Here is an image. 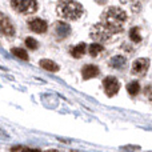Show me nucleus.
Returning <instances> with one entry per match:
<instances>
[{
	"mask_svg": "<svg viewBox=\"0 0 152 152\" xmlns=\"http://www.w3.org/2000/svg\"><path fill=\"white\" fill-rule=\"evenodd\" d=\"M127 91L129 92L131 96H135L140 92V84L137 81H131V83L127 84Z\"/></svg>",
	"mask_w": 152,
	"mask_h": 152,
	"instance_id": "obj_14",
	"label": "nucleus"
},
{
	"mask_svg": "<svg viewBox=\"0 0 152 152\" xmlns=\"http://www.w3.org/2000/svg\"><path fill=\"white\" fill-rule=\"evenodd\" d=\"M123 150L124 151H137L139 150V147H137V145L136 147H123Z\"/></svg>",
	"mask_w": 152,
	"mask_h": 152,
	"instance_id": "obj_19",
	"label": "nucleus"
},
{
	"mask_svg": "<svg viewBox=\"0 0 152 152\" xmlns=\"http://www.w3.org/2000/svg\"><path fill=\"white\" fill-rule=\"evenodd\" d=\"M28 27L31 28V31L36 32V34H44V32L48 29L47 21L43 20V19H39V18L29 19L28 20Z\"/></svg>",
	"mask_w": 152,
	"mask_h": 152,
	"instance_id": "obj_6",
	"label": "nucleus"
},
{
	"mask_svg": "<svg viewBox=\"0 0 152 152\" xmlns=\"http://www.w3.org/2000/svg\"><path fill=\"white\" fill-rule=\"evenodd\" d=\"M21 152H40V150H37V148H24Z\"/></svg>",
	"mask_w": 152,
	"mask_h": 152,
	"instance_id": "obj_18",
	"label": "nucleus"
},
{
	"mask_svg": "<svg viewBox=\"0 0 152 152\" xmlns=\"http://www.w3.org/2000/svg\"><path fill=\"white\" fill-rule=\"evenodd\" d=\"M126 64H127V59L124 58V56L116 55V56H113V58L110 59V66L112 67V68L121 69V68L126 67Z\"/></svg>",
	"mask_w": 152,
	"mask_h": 152,
	"instance_id": "obj_10",
	"label": "nucleus"
},
{
	"mask_svg": "<svg viewBox=\"0 0 152 152\" xmlns=\"http://www.w3.org/2000/svg\"><path fill=\"white\" fill-rule=\"evenodd\" d=\"M12 53L24 61L28 60V53H27V51L23 50V48H12Z\"/></svg>",
	"mask_w": 152,
	"mask_h": 152,
	"instance_id": "obj_16",
	"label": "nucleus"
},
{
	"mask_svg": "<svg viewBox=\"0 0 152 152\" xmlns=\"http://www.w3.org/2000/svg\"><path fill=\"white\" fill-rule=\"evenodd\" d=\"M44 152H59L58 150H47V151H44Z\"/></svg>",
	"mask_w": 152,
	"mask_h": 152,
	"instance_id": "obj_20",
	"label": "nucleus"
},
{
	"mask_svg": "<svg viewBox=\"0 0 152 152\" xmlns=\"http://www.w3.org/2000/svg\"><path fill=\"white\" fill-rule=\"evenodd\" d=\"M11 5L15 11L24 13V15L35 13L37 11L36 0H11Z\"/></svg>",
	"mask_w": 152,
	"mask_h": 152,
	"instance_id": "obj_3",
	"label": "nucleus"
},
{
	"mask_svg": "<svg viewBox=\"0 0 152 152\" xmlns=\"http://www.w3.org/2000/svg\"><path fill=\"white\" fill-rule=\"evenodd\" d=\"M103 45L100 44V43H94V44H91L89 45V50H88V52H89V55L92 56V58H95V56H97V55H100V53L103 52Z\"/></svg>",
	"mask_w": 152,
	"mask_h": 152,
	"instance_id": "obj_13",
	"label": "nucleus"
},
{
	"mask_svg": "<svg viewBox=\"0 0 152 152\" xmlns=\"http://www.w3.org/2000/svg\"><path fill=\"white\" fill-rule=\"evenodd\" d=\"M53 31H55V35H56V37H58V40H63L69 36V34H71V27L67 23H64V21H58V23L55 24V27H53Z\"/></svg>",
	"mask_w": 152,
	"mask_h": 152,
	"instance_id": "obj_7",
	"label": "nucleus"
},
{
	"mask_svg": "<svg viewBox=\"0 0 152 152\" xmlns=\"http://www.w3.org/2000/svg\"><path fill=\"white\" fill-rule=\"evenodd\" d=\"M26 45L28 47V50H36L37 48V42L34 39V37H27L26 39Z\"/></svg>",
	"mask_w": 152,
	"mask_h": 152,
	"instance_id": "obj_17",
	"label": "nucleus"
},
{
	"mask_svg": "<svg viewBox=\"0 0 152 152\" xmlns=\"http://www.w3.org/2000/svg\"><path fill=\"white\" fill-rule=\"evenodd\" d=\"M127 21V13L119 7H110L102 13L99 24L112 36L123 31V24Z\"/></svg>",
	"mask_w": 152,
	"mask_h": 152,
	"instance_id": "obj_1",
	"label": "nucleus"
},
{
	"mask_svg": "<svg viewBox=\"0 0 152 152\" xmlns=\"http://www.w3.org/2000/svg\"><path fill=\"white\" fill-rule=\"evenodd\" d=\"M150 99H151V100H152V94H151V96H150Z\"/></svg>",
	"mask_w": 152,
	"mask_h": 152,
	"instance_id": "obj_21",
	"label": "nucleus"
},
{
	"mask_svg": "<svg viewBox=\"0 0 152 152\" xmlns=\"http://www.w3.org/2000/svg\"><path fill=\"white\" fill-rule=\"evenodd\" d=\"M129 39L135 43H140L142 42V36L139 34V28L137 27H132L131 31H129Z\"/></svg>",
	"mask_w": 152,
	"mask_h": 152,
	"instance_id": "obj_15",
	"label": "nucleus"
},
{
	"mask_svg": "<svg viewBox=\"0 0 152 152\" xmlns=\"http://www.w3.org/2000/svg\"><path fill=\"white\" fill-rule=\"evenodd\" d=\"M0 34H3L4 36H13L15 35V27L7 18H3L0 20Z\"/></svg>",
	"mask_w": 152,
	"mask_h": 152,
	"instance_id": "obj_8",
	"label": "nucleus"
},
{
	"mask_svg": "<svg viewBox=\"0 0 152 152\" xmlns=\"http://www.w3.org/2000/svg\"><path fill=\"white\" fill-rule=\"evenodd\" d=\"M81 75H83L84 80L96 77V76L99 75V68H97L96 66H92V64H87V66H84L83 69H81Z\"/></svg>",
	"mask_w": 152,
	"mask_h": 152,
	"instance_id": "obj_9",
	"label": "nucleus"
},
{
	"mask_svg": "<svg viewBox=\"0 0 152 152\" xmlns=\"http://www.w3.org/2000/svg\"><path fill=\"white\" fill-rule=\"evenodd\" d=\"M103 87H104V91H105V94H107V96L112 97V96H115L119 92V89H120V83H119V80L116 77H113V76H107V77L103 80Z\"/></svg>",
	"mask_w": 152,
	"mask_h": 152,
	"instance_id": "obj_4",
	"label": "nucleus"
},
{
	"mask_svg": "<svg viewBox=\"0 0 152 152\" xmlns=\"http://www.w3.org/2000/svg\"><path fill=\"white\" fill-rule=\"evenodd\" d=\"M56 11L67 20H77L83 15V7L76 0H59Z\"/></svg>",
	"mask_w": 152,
	"mask_h": 152,
	"instance_id": "obj_2",
	"label": "nucleus"
},
{
	"mask_svg": "<svg viewBox=\"0 0 152 152\" xmlns=\"http://www.w3.org/2000/svg\"><path fill=\"white\" fill-rule=\"evenodd\" d=\"M86 50H87L86 43H80V44H77L76 47H74L71 50V55L74 56L75 59H79V58H81V56L86 53Z\"/></svg>",
	"mask_w": 152,
	"mask_h": 152,
	"instance_id": "obj_12",
	"label": "nucleus"
},
{
	"mask_svg": "<svg viewBox=\"0 0 152 152\" xmlns=\"http://www.w3.org/2000/svg\"><path fill=\"white\" fill-rule=\"evenodd\" d=\"M148 68H150V60L145 58H140L132 63V74L136 76H143L147 74Z\"/></svg>",
	"mask_w": 152,
	"mask_h": 152,
	"instance_id": "obj_5",
	"label": "nucleus"
},
{
	"mask_svg": "<svg viewBox=\"0 0 152 152\" xmlns=\"http://www.w3.org/2000/svg\"><path fill=\"white\" fill-rule=\"evenodd\" d=\"M39 64L43 69H45V71H50V72H58L59 71V66L55 63V61L50 60V59H43V60H40Z\"/></svg>",
	"mask_w": 152,
	"mask_h": 152,
	"instance_id": "obj_11",
	"label": "nucleus"
}]
</instances>
